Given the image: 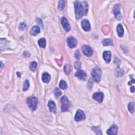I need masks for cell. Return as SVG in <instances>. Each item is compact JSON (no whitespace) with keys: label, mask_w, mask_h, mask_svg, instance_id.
Wrapping results in <instances>:
<instances>
[{"label":"cell","mask_w":135,"mask_h":135,"mask_svg":"<svg viewBox=\"0 0 135 135\" xmlns=\"http://www.w3.org/2000/svg\"><path fill=\"white\" fill-rule=\"evenodd\" d=\"M82 51L83 54L87 57H91L93 54V50L92 48L87 45H84L82 46Z\"/></svg>","instance_id":"7"},{"label":"cell","mask_w":135,"mask_h":135,"mask_svg":"<svg viewBox=\"0 0 135 135\" xmlns=\"http://www.w3.org/2000/svg\"><path fill=\"white\" fill-rule=\"evenodd\" d=\"M40 32V29L39 26H34L32 28L30 34L32 35H36Z\"/></svg>","instance_id":"16"},{"label":"cell","mask_w":135,"mask_h":135,"mask_svg":"<svg viewBox=\"0 0 135 135\" xmlns=\"http://www.w3.org/2000/svg\"><path fill=\"white\" fill-rule=\"evenodd\" d=\"M86 119V116L85 115V113L83 112V111L80 109H78L77 110L76 115H75V119L76 121H82Z\"/></svg>","instance_id":"6"},{"label":"cell","mask_w":135,"mask_h":135,"mask_svg":"<svg viewBox=\"0 0 135 135\" xmlns=\"http://www.w3.org/2000/svg\"><path fill=\"white\" fill-rule=\"evenodd\" d=\"M29 86H30V83H29V81L28 80H26L23 83V90L24 91L28 90L29 88Z\"/></svg>","instance_id":"25"},{"label":"cell","mask_w":135,"mask_h":135,"mask_svg":"<svg viewBox=\"0 0 135 135\" xmlns=\"http://www.w3.org/2000/svg\"><path fill=\"white\" fill-rule=\"evenodd\" d=\"M83 4L80 2H75V10L76 18L77 20L81 19L83 15H86L88 12V4L86 2H83Z\"/></svg>","instance_id":"1"},{"label":"cell","mask_w":135,"mask_h":135,"mask_svg":"<svg viewBox=\"0 0 135 135\" xmlns=\"http://www.w3.org/2000/svg\"><path fill=\"white\" fill-rule=\"evenodd\" d=\"M23 56L24 57H29L30 56V53L27 51H25L23 52Z\"/></svg>","instance_id":"33"},{"label":"cell","mask_w":135,"mask_h":135,"mask_svg":"<svg viewBox=\"0 0 135 135\" xmlns=\"http://www.w3.org/2000/svg\"><path fill=\"white\" fill-rule=\"evenodd\" d=\"M37 23L39 25H40V26L42 28L43 27V22H42V21H41V20L40 19H37Z\"/></svg>","instance_id":"32"},{"label":"cell","mask_w":135,"mask_h":135,"mask_svg":"<svg viewBox=\"0 0 135 135\" xmlns=\"http://www.w3.org/2000/svg\"><path fill=\"white\" fill-rule=\"evenodd\" d=\"M38 44L41 48H46L47 45L46 39H45L44 38L40 39L38 41Z\"/></svg>","instance_id":"19"},{"label":"cell","mask_w":135,"mask_h":135,"mask_svg":"<svg viewBox=\"0 0 135 135\" xmlns=\"http://www.w3.org/2000/svg\"><path fill=\"white\" fill-rule=\"evenodd\" d=\"M67 44L70 48H74L77 45V40L73 37H69L67 39Z\"/></svg>","instance_id":"8"},{"label":"cell","mask_w":135,"mask_h":135,"mask_svg":"<svg viewBox=\"0 0 135 135\" xmlns=\"http://www.w3.org/2000/svg\"><path fill=\"white\" fill-rule=\"evenodd\" d=\"M103 58H104L105 61L107 63L110 62L111 58V53L110 51H105L104 53H103Z\"/></svg>","instance_id":"14"},{"label":"cell","mask_w":135,"mask_h":135,"mask_svg":"<svg viewBox=\"0 0 135 135\" xmlns=\"http://www.w3.org/2000/svg\"><path fill=\"white\" fill-rule=\"evenodd\" d=\"M130 90H131V91L132 92H134V91H135V87H134V86H133L132 87H131L130 88Z\"/></svg>","instance_id":"34"},{"label":"cell","mask_w":135,"mask_h":135,"mask_svg":"<svg viewBox=\"0 0 135 135\" xmlns=\"http://www.w3.org/2000/svg\"><path fill=\"white\" fill-rule=\"evenodd\" d=\"M61 94L62 92L59 88H56L55 90H54V95H55L57 98H59L60 96L61 95Z\"/></svg>","instance_id":"27"},{"label":"cell","mask_w":135,"mask_h":135,"mask_svg":"<svg viewBox=\"0 0 135 135\" xmlns=\"http://www.w3.org/2000/svg\"><path fill=\"white\" fill-rule=\"evenodd\" d=\"M118 130V127L116 125H113L112 126L109 128L107 130V134L108 135H117Z\"/></svg>","instance_id":"12"},{"label":"cell","mask_w":135,"mask_h":135,"mask_svg":"<svg viewBox=\"0 0 135 135\" xmlns=\"http://www.w3.org/2000/svg\"><path fill=\"white\" fill-rule=\"evenodd\" d=\"M92 98L96 101L99 102H102L104 98V95L101 92H95L92 96Z\"/></svg>","instance_id":"9"},{"label":"cell","mask_w":135,"mask_h":135,"mask_svg":"<svg viewBox=\"0 0 135 135\" xmlns=\"http://www.w3.org/2000/svg\"><path fill=\"white\" fill-rule=\"evenodd\" d=\"M65 6V1H60L59 2L58 9L60 11H62L64 9Z\"/></svg>","instance_id":"26"},{"label":"cell","mask_w":135,"mask_h":135,"mask_svg":"<svg viewBox=\"0 0 135 135\" xmlns=\"http://www.w3.org/2000/svg\"><path fill=\"white\" fill-rule=\"evenodd\" d=\"M117 33L119 37H123L124 33V30L123 25L121 24H119L117 27Z\"/></svg>","instance_id":"18"},{"label":"cell","mask_w":135,"mask_h":135,"mask_svg":"<svg viewBox=\"0 0 135 135\" xmlns=\"http://www.w3.org/2000/svg\"><path fill=\"white\" fill-rule=\"evenodd\" d=\"M92 129L95 131L96 133V134H98V135H102L101 131L100 129H99V128L98 127H93V128H92Z\"/></svg>","instance_id":"28"},{"label":"cell","mask_w":135,"mask_h":135,"mask_svg":"<svg viewBox=\"0 0 135 135\" xmlns=\"http://www.w3.org/2000/svg\"><path fill=\"white\" fill-rule=\"evenodd\" d=\"M61 24L62 25V27L67 32L70 31L71 28H70V24L69 23L68 20L65 17H62L61 18Z\"/></svg>","instance_id":"10"},{"label":"cell","mask_w":135,"mask_h":135,"mask_svg":"<svg viewBox=\"0 0 135 135\" xmlns=\"http://www.w3.org/2000/svg\"><path fill=\"white\" fill-rule=\"evenodd\" d=\"M61 110L62 112L68 110L69 108V101L66 96H63L61 99Z\"/></svg>","instance_id":"4"},{"label":"cell","mask_w":135,"mask_h":135,"mask_svg":"<svg viewBox=\"0 0 135 135\" xmlns=\"http://www.w3.org/2000/svg\"><path fill=\"white\" fill-rule=\"evenodd\" d=\"M42 81L45 83H49L51 79V76L47 72H44L43 73L42 77Z\"/></svg>","instance_id":"17"},{"label":"cell","mask_w":135,"mask_h":135,"mask_svg":"<svg viewBox=\"0 0 135 135\" xmlns=\"http://www.w3.org/2000/svg\"><path fill=\"white\" fill-rule=\"evenodd\" d=\"M59 87L63 90L66 89L67 88V84L65 81L61 80L59 83Z\"/></svg>","instance_id":"24"},{"label":"cell","mask_w":135,"mask_h":135,"mask_svg":"<svg viewBox=\"0 0 135 135\" xmlns=\"http://www.w3.org/2000/svg\"><path fill=\"white\" fill-rule=\"evenodd\" d=\"M27 103L30 109L32 111H34L37 108L38 100L36 97H30L27 99Z\"/></svg>","instance_id":"3"},{"label":"cell","mask_w":135,"mask_h":135,"mask_svg":"<svg viewBox=\"0 0 135 135\" xmlns=\"http://www.w3.org/2000/svg\"><path fill=\"white\" fill-rule=\"evenodd\" d=\"M102 75L101 70L98 67L94 68L91 72V76L93 80H94L95 82H99L100 81L101 77Z\"/></svg>","instance_id":"2"},{"label":"cell","mask_w":135,"mask_h":135,"mask_svg":"<svg viewBox=\"0 0 135 135\" xmlns=\"http://www.w3.org/2000/svg\"><path fill=\"white\" fill-rule=\"evenodd\" d=\"M75 76L78 77V78L81 80H86L87 79V74L83 70H78L76 73Z\"/></svg>","instance_id":"11"},{"label":"cell","mask_w":135,"mask_h":135,"mask_svg":"<svg viewBox=\"0 0 135 135\" xmlns=\"http://www.w3.org/2000/svg\"><path fill=\"white\" fill-rule=\"evenodd\" d=\"M48 107H49V110L51 112H53V113H56L57 108L55 103L54 102V101L51 100L48 102Z\"/></svg>","instance_id":"15"},{"label":"cell","mask_w":135,"mask_h":135,"mask_svg":"<svg viewBox=\"0 0 135 135\" xmlns=\"http://www.w3.org/2000/svg\"><path fill=\"white\" fill-rule=\"evenodd\" d=\"M81 27L86 31H89L91 30V26L89 22L87 20H83L81 22Z\"/></svg>","instance_id":"13"},{"label":"cell","mask_w":135,"mask_h":135,"mask_svg":"<svg viewBox=\"0 0 135 135\" xmlns=\"http://www.w3.org/2000/svg\"><path fill=\"white\" fill-rule=\"evenodd\" d=\"M27 27V25L26 24H25L24 23H20V25H19V29L21 30H24V29Z\"/></svg>","instance_id":"30"},{"label":"cell","mask_w":135,"mask_h":135,"mask_svg":"<svg viewBox=\"0 0 135 135\" xmlns=\"http://www.w3.org/2000/svg\"><path fill=\"white\" fill-rule=\"evenodd\" d=\"M128 110L131 113H134L135 111V102H130L128 106Z\"/></svg>","instance_id":"21"},{"label":"cell","mask_w":135,"mask_h":135,"mask_svg":"<svg viewBox=\"0 0 135 135\" xmlns=\"http://www.w3.org/2000/svg\"><path fill=\"white\" fill-rule=\"evenodd\" d=\"M81 64L79 61H77L75 63V68L77 70H79L80 69V68H81Z\"/></svg>","instance_id":"29"},{"label":"cell","mask_w":135,"mask_h":135,"mask_svg":"<svg viewBox=\"0 0 135 135\" xmlns=\"http://www.w3.org/2000/svg\"><path fill=\"white\" fill-rule=\"evenodd\" d=\"M75 56L76 57V58L77 59H80V57H81V54H80V53L79 52V50H77L76 52H75Z\"/></svg>","instance_id":"31"},{"label":"cell","mask_w":135,"mask_h":135,"mask_svg":"<svg viewBox=\"0 0 135 135\" xmlns=\"http://www.w3.org/2000/svg\"><path fill=\"white\" fill-rule=\"evenodd\" d=\"M37 62L35 61H33L31 62L30 64V69L32 71L34 72L37 69Z\"/></svg>","instance_id":"23"},{"label":"cell","mask_w":135,"mask_h":135,"mask_svg":"<svg viewBox=\"0 0 135 135\" xmlns=\"http://www.w3.org/2000/svg\"><path fill=\"white\" fill-rule=\"evenodd\" d=\"M102 44L104 46H111L113 44V41L111 39H105L102 41Z\"/></svg>","instance_id":"22"},{"label":"cell","mask_w":135,"mask_h":135,"mask_svg":"<svg viewBox=\"0 0 135 135\" xmlns=\"http://www.w3.org/2000/svg\"><path fill=\"white\" fill-rule=\"evenodd\" d=\"M114 14L116 19L117 20H120L122 18V16L120 12V6L119 4H116L114 7Z\"/></svg>","instance_id":"5"},{"label":"cell","mask_w":135,"mask_h":135,"mask_svg":"<svg viewBox=\"0 0 135 135\" xmlns=\"http://www.w3.org/2000/svg\"><path fill=\"white\" fill-rule=\"evenodd\" d=\"M72 70V67L69 64H67V65L64 67V71L65 72L67 75H69V74L71 72Z\"/></svg>","instance_id":"20"}]
</instances>
